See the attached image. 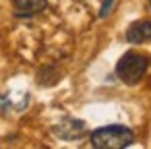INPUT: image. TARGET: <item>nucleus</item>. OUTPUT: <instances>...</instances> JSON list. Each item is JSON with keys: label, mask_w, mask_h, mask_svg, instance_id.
I'll use <instances>...</instances> for the list:
<instances>
[{"label": "nucleus", "mask_w": 151, "mask_h": 149, "mask_svg": "<svg viewBox=\"0 0 151 149\" xmlns=\"http://www.w3.org/2000/svg\"><path fill=\"white\" fill-rule=\"evenodd\" d=\"M91 147L95 149H124L134 143V132L122 124H108L95 128L89 137Z\"/></svg>", "instance_id": "1"}, {"label": "nucleus", "mask_w": 151, "mask_h": 149, "mask_svg": "<svg viewBox=\"0 0 151 149\" xmlns=\"http://www.w3.org/2000/svg\"><path fill=\"white\" fill-rule=\"evenodd\" d=\"M149 60L139 52H126L116 64V77L126 85H137L147 73Z\"/></svg>", "instance_id": "2"}, {"label": "nucleus", "mask_w": 151, "mask_h": 149, "mask_svg": "<svg viewBox=\"0 0 151 149\" xmlns=\"http://www.w3.org/2000/svg\"><path fill=\"white\" fill-rule=\"evenodd\" d=\"M52 132H54L58 139L75 141V139H81V137L87 132V124H85L83 120H77V118H66V120L58 122L56 126H52Z\"/></svg>", "instance_id": "3"}, {"label": "nucleus", "mask_w": 151, "mask_h": 149, "mask_svg": "<svg viewBox=\"0 0 151 149\" xmlns=\"http://www.w3.org/2000/svg\"><path fill=\"white\" fill-rule=\"evenodd\" d=\"M48 0H13V9L17 17H35L46 11Z\"/></svg>", "instance_id": "4"}, {"label": "nucleus", "mask_w": 151, "mask_h": 149, "mask_svg": "<svg viewBox=\"0 0 151 149\" xmlns=\"http://www.w3.org/2000/svg\"><path fill=\"white\" fill-rule=\"evenodd\" d=\"M151 40V21H137L126 29L128 44H145Z\"/></svg>", "instance_id": "5"}, {"label": "nucleus", "mask_w": 151, "mask_h": 149, "mask_svg": "<svg viewBox=\"0 0 151 149\" xmlns=\"http://www.w3.org/2000/svg\"><path fill=\"white\" fill-rule=\"evenodd\" d=\"M11 108V97L9 93H0V112H6Z\"/></svg>", "instance_id": "6"}, {"label": "nucleus", "mask_w": 151, "mask_h": 149, "mask_svg": "<svg viewBox=\"0 0 151 149\" xmlns=\"http://www.w3.org/2000/svg\"><path fill=\"white\" fill-rule=\"evenodd\" d=\"M112 2H114V0H104V2H101V9H99V17H101V19L108 17L110 9H112Z\"/></svg>", "instance_id": "7"}, {"label": "nucleus", "mask_w": 151, "mask_h": 149, "mask_svg": "<svg viewBox=\"0 0 151 149\" xmlns=\"http://www.w3.org/2000/svg\"><path fill=\"white\" fill-rule=\"evenodd\" d=\"M149 4H151V0H149Z\"/></svg>", "instance_id": "8"}]
</instances>
